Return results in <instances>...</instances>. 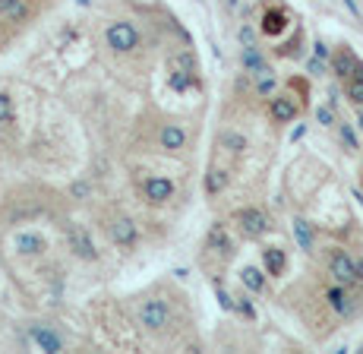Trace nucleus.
Masks as SVG:
<instances>
[{
  "label": "nucleus",
  "mask_w": 363,
  "mask_h": 354,
  "mask_svg": "<svg viewBox=\"0 0 363 354\" xmlns=\"http://www.w3.org/2000/svg\"><path fill=\"white\" fill-rule=\"evenodd\" d=\"M38 0H0V32H19L38 19Z\"/></svg>",
  "instance_id": "1"
},
{
  "label": "nucleus",
  "mask_w": 363,
  "mask_h": 354,
  "mask_svg": "<svg viewBox=\"0 0 363 354\" xmlns=\"http://www.w3.org/2000/svg\"><path fill=\"white\" fill-rule=\"evenodd\" d=\"M136 319H139V326H143L145 332L158 336V332H164L167 326H171V319H174V314H171V304H167L164 297H149V301L139 304V314H136Z\"/></svg>",
  "instance_id": "2"
},
{
  "label": "nucleus",
  "mask_w": 363,
  "mask_h": 354,
  "mask_svg": "<svg viewBox=\"0 0 363 354\" xmlns=\"http://www.w3.org/2000/svg\"><path fill=\"white\" fill-rule=\"evenodd\" d=\"M329 275L345 288L363 284V262L354 260L347 250H332L329 253Z\"/></svg>",
  "instance_id": "3"
},
{
  "label": "nucleus",
  "mask_w": 363,
  "mask_h": 354,
  "mask_svg": "<svg viewBox=\"0 0 363 354\" xmlns=\"http://www.w3.org/2000/svg\"><path fill=\"white\" fill-rule=\"evenodd\" d=\"M139 29L130 23V19H114V23H108V29H104V45L111 48L114 54H133L139 48Z\"/></svg>",
  "instance_id": "4"
},
{
  "label": "nucleus",
  "mask_w": 363,
  "mask_h": 354,
  "mask_svg": "<svg viewBox=\"0 0 363 354\" xmlns=\"http://www.w3.org/2000/svg\"><path fill=\"white\" fill-rule=\"evenodd\" d=\"M234 225L243 240H259L262 234L269 231V215L262 209H256V206H247V209L234 212Z\"/></svg>",
  "instance_id": "5"
},
{
  "label": "nucleus",
  "mask_w": 363,
  "mask_h": 354,
  "mask_svg": "<svg viewBox=\"0 0 363 354\" xmlns=\"http://www.w3.org/2000/svg\"><path fill=\"white\" fill-rule=\"evenodd\" d=\"M193 70H196V57H193L190 51L174 54V57L167 60V86H171L174 92H186V89L193 86Z\"/></svg>",
  "instance_id": "6"
},
{
  "label": "nucleus",
  "mask_w": 363,
  "mask_h": 354,
  "mask_svg": "<svg viewBox=\"0 0 363 354\" xmlns=\"http://www.w3.org/2000/svg\"><path fill=\"white\" fill-rule=\"evenodd\" d=\"M104 231H108L111 244H114V247H121V250L136 247V240H139V228H136V221H133L130 215H123V212L111 215V219H108V225H104Z\"/></svg>",
  "instance_id": "7"
},
{
  "label": "nucleus",
  "mask_w": 363,
  "mask_h": 354,
  "mask_svg": "<svg viewBox=\"0 0 363 354\" xmlns=\"http://www.w3.org/2000/svg\"><path fill=\"white\" fill-rule=\"evenodd\" d=\"M174 193H177V187H174V180H171V177L152 175V177H145V180H143V197H145V203H152V206H164V203H171Z\"/></svg>",
  "instance_id": "8"
},
{
  "label": "nucleus",
  "mask_w": 363,
  "mask_h": 354,
  "mask_svg": "<svg viewBox=\"0 0 363 354\" xmlns=\"http://www.w3.org/2000/svg\"><path fill=\"white\" fill-rule=\"evenodd\" d=\"M67 247L73 250L79 260H89V262L99 260V250H95L92 234H89L82 225H67Z\"/></svg>",
  "instance_id": "9"
},
{
  "label": "nucleus",
  "mask_w": 363,
  "mask_h": 354,
  "mask_svg": "<svg viewBox=\"0 0 363 354\" xmlns=\"http://www.w3.org/2000/svg\"><path fill=\"white\" fill-rule=\"evenodd\" d=\"M288 26H291L288 10H284V6H269V10L262 13V23H259V29H262V35L275 38V35H281V32L288 29Z\"/></svg>",
  "instance_id": "10"
},
{
  "label": "nucleus",
  "mask_w": 363,
  "mask_h": 354,
  "mask_svg": "<svg viewBox=\"0 0 363 354\" xmlns=\"http://www.w3.org/2000/svg\"><path fill=\"white\" fill-rule=\"evenodd\" d=\"M269 114L275 123H291L300 114V105L294 101V95H275L269 105Z\"/></svg>",
  "instance_id": "11"
},
{
  "label": "nucleus",
  "mask_w": 363,
  "mask_h": 354,
  "mask_svg": "<svg viewBox=\"0 0 363 354\" xmlns=\"http://www.w3.org/2000/svg\"><path fill=\"white\" fill-rule=\"evenodd\" d=\"M190 140V133H186L180 123H164L162 130H158V145H162L164 152H180Z\"/></svg>",
  "instance_id": "12"
},
{
  "label": "nucleus",
  "mask_w": 363,
  "mask_h": 354,
  "mask_svg": "<svg viewBox=\"0 0 363 354\" xmlns=\"http://www.w3.org/2000/svg\"><path fill=\"white\" fill-rule=\"evenodd\" d=\"M357 60H360V57H357V54L351 51V48H338V51L332 54V73L338 76L341 82H345L347 76H351V70H354V67H357Z\"/></svg>",
  "instance_id": "13"
},
{
  "label": "nucleus",
  "mask_w": 363,
  "mask_h": 354,
  "mask_svg": "<svg viewBox=\"0 0 363 354\" xmlns=\"http://www.w3.org/2000/svg\"><path fill=\"white\" fill-rule=\"evenodd\" d=\"M345 92H347V101H351V105L363 108V60H357V67H354L351 76L345 79Z\"/></svg>",
  "instance_id": "14"
},
{
  "label": "nucleus",
  "mask_w": 363,
  "mask_h": 354,
  "mask_svg": "<svg viewBox=\"0 0 363 354\" xmlns=\"http://www.w3.org/2000/svg\"><path fill=\"white\" fill-rule=\"evenodd\" d=\"M291 234H294L297 247L306 250V253H310L313 244H316V228H313L306 219H294V225H291Z\"/></svg>",
  "instance_id": "15"
},
{
  "label": "nucleus",
  "mask_w": 363,
  "mask_h": 354,
  "mask_svg": "<svg viewBox=\"0 0 363 354\" xmlns=\"http://www.w3.org/2000/svg\"><path fill=\"white\" fill-rule=\"evenodd\" d=\"M329 301H332V310L335 314H341V316H354V297L347 294V288L345 284H338L335 282V288H329Z\"/></svg>",
  "instance_id": "16"
},
{
  "label": "nucleus",
  "mask_w": 363,
  "mask_h": 354,
  "mask_svg": "<svg viewBox=\"0 0 363 354\" xmlns=\"http://www.w3.org/2000/svg\"><path fill=\"white\" fill-rule=\"evenodd\" d=\"M262 262H265V272L269 275H284V269H288V256H284L281 247H265Z\"/></svg>",
  "instance_id": "17"
},
{
  "label": "nucleus",
  "mask_w": 363,
  "mask_h": 354,
  "mask_svg": "<svg viewBox=\"0 0 363 354\" xmlns=\"http://www.w3.org/2000/svg\"><path fill=\"white\" fill-rule=\"evenodd\" d=\"M32 338H35V345H41L45 351H60L64 348V338H60L54 329H48V326H35Z\"/></svg>",
  "instance_id": "18"
},
{
  "label": "nucleus",
  "mask_w": 363,
  "mask_h": 354,
  "mask_svg": "<svg viewBox=\"0 0 363 354\" xmlns=\"http://www.w3.org/2000/svg\"><path fill=\"white\" fill-rule=\"evenodd\" d=\"M240 64H243V70L247 73H262V70H269V67H265V60H262V54H259V48L256 45H247L240 51Z\"/></svg>",
  "instance_id": "19"
},
{
  "label": "nucleus",
  "mask_w": 363,
  "mask_h": 354,
  "mask_svg": "<svg viewBox=\"0 0 363 354\" xmlns=\"http://www.w3.org/2000/svg\"><path fill=\"white\" fill-rule=\"evenodd\" d=\"M240 284H243V288H250V291H262V288H265V275H262V269H256V266H243Z\"/></svg>",
  "instance_id": "20"
},
{
  "label": "nucleus",
  "mask_w": 363,
  "mask_h": 354,
  "mask_svg": "<svg viewBox=\"0 0 363 354\" xmlns=\"http://www.w3.org/2000/svg\"><path fill=\"white\" fill-rule=\"evenodd\" d=\"M228 187V171L225 168H212L206 175V193L208 197H215V193H221Z\"/></svg>",
  "instance_id": "21"
},
{
  "label": "nucleus",
  "mask_w": 363,
  "mask_h": 354,
  "mask_svg": "<svg viewBox=\"0 0 363 354\" xmlns=\"http://www.w3.org/2000/svg\"><path fill=\"white\" fill-rule=\"evenodd\" d=\"M218 143H221V149H228L234 158H240V155H243V149H247V140H243L240 133H221V136H218Z\"/></svg>",
  "instance_id": "22"
},
{
  "label": "nucleus",
  "mask_w": 363,
  "mask_h": 354,
  "mask_svg": "<svg viewBox=\"0 0 363 354\" xmlns=\"http://www.w3.org/2000/svg\"><path fill=\"white\" fill-rule=\"evenodd\" d=\"M16 121V105H13L10 92H0V123H13Z\"/></svg>",
  "instance_id": "23"
},
{
  "label": "nucleus",
  "mask_w": 363,
  "mask_h": 354,
  "mask_svg": "<svg viewBox=\"0 0 363 354\" xmlns=\"http://www.w3.org/2000/svg\"><path fill=\"white\" fill-rule=\"evenodd\" d=\"M272 89H275V76H272V70L256 73V92H259V95H272Z\"/></svg>",
  "instance_id": "24"
},
{
  "label": "nucleus",
  "mask_w": 363,
  "mask_h": 354,
  "mask_svg": "<svg viewBox=\"0 0 363 354\" xmlns=\"http://www.w3.org/2000/svg\"><path fill=\"white\" fill-rule=\"evenodd\" d=\"M341 143L347 145V152H354V149H357V136H354V130L347 127V123H345V127H341Z\"/></svg>",
  "instance_id": "25"
},
{
  "label": "nucleus",
  "mask_w": 363,
  "mask_h": 354,
  "mask_svg": "<svg viewBox=\"0 0 363 354\" xmlns=\"http://www.w3.org/2000/svg\"><path fill=\"white\" fill-rule=\"evenodd\" d=\"M253 38H256V32L250 29V26H243V29H240V41H243V45H253Z\"/></svg>",
  "instance_id": "26"
},
{
  "label": "nucleus",
  "mask_w": 363,
  "mask_h": 354,
  "mask_svg": "<svg viewBox=\"0 0 363 354\" xmlns=\"http://www.w3.org/2000/svg\"><path fill=\"white\" fill-rule=\"evenodd\" d=\"M319 123H332V108H319Z\"/></svg>",
  "instance_id": "27"
},
{
  "label": "nucleus",
  "mask_w": 363,
  "mask_h": 354,
  "mask_svg": "<svg viewBox=\"0 0 363 354\" xmlns=\"http://www.w3.org/2000/svg\"><path fill=\"white\" fill-rule=\"evenodd\" d=\"M316 57H319V60H325V57H329V48H325L323 41H319V45H316Z\"/></svg>",
  "instance_id": "28"
},
{
  "label": "nucleus",
  "mask_w": 363,
  "mask_h": 354,
  "mask_svg": "<svg viewBox=\"0 0 363 354\" xmlns=\"http://www.w3.org/2000/svg\"><path fill=\"white\" fill-rule=\"evenodd\" d=\"M357 123H360V130H363V108H360V121Z\"/></svg>",
  "instance_id": "29"
}]
</instances>
